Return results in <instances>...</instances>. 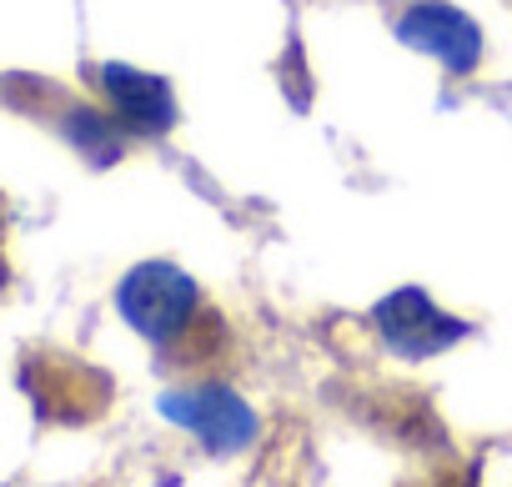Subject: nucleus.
I'll return each mask as SVG.
<instances>
[{
  "mask_svg": "<svg viewBox=\"0 0 512 487\" xmlns=\"http://www.w3.org/2000/svg\"><path fill=\"white\" fill-rule=\"evenodd\" d=\"M116 307L146 342H171L196 312V282L176 262H141L121 277Z\"/></svg>",
  "mask_w": 512,
  "mask_h": 487,
  "instance_id": "1",
  "label": "nucleus"
},
{
  "mask_svg": "<svg viewBox=\"0 0 512 487\" xmlns=\"http://www.w3.org/2000/svg\"><path fill=\"white\" fill-rule=\"evenodd\" d=\"M372 322H377V337L397 357H407V362H427V357H437V352H447V347H457L467 337V322L452 317V312H442L422 287L387 292L372 307Z\"/></svg>",
  "mask_w": 512,
  "mask_h": 487,
  "instance_id": "2",
  "label": "nucleus"
},
{
  "mask_svg": "<svg viewBox=\"0 0 512 487\" xmlns=\"http://www.w3.org/2000/svg\"><path fill=\"white\" fill-rule=\"evenodd\" d=\"M161 417L186 427L206 452H241L256 442V432H262V422H256V412L231 392V387H186V392H166L161 397Z\"/></svg>",
  "mask_w": 512,
  "mask_h": 487,
  "instance_id": "3",
  "label": "nucleus"
},
{
  "mask_svg": "<svg viewBox=\"0 0 512 487\" xmlns=\"http://www.w3.org/2000/svg\"><path fill=\"white\" fill-rule=\"evenodd\" d=\"M397 36H402V46H412L417 56H432L437 66H447L457 76L482 66V26L467 11L447 6V0H417V6H407L397 21Z\"/></svg>",
  "mask_w": 512,
  "mask_h": 487,
  "instance_id": "4",
  "label": "nucleus"
},
{
  "mask_svg": "<svg viewBox=\"0 0 512 487\" xmlns=\"http://www.w3.org/2000/svg\"><path fill=\"white\" fill-rule=\"evenodd\" d=\"M101 91L116 111L121 126L131 131H171L176 126V96L161 76L136 71V66H101Z\"/></svg>",
  "mask_w": 512,
  "mask_h": 487,
  "instance_id": "5",
  "label": "nucleus"
},
{
  "mask_svg": "<svg viewBox=\"0 0 512 487\" xmlns=\"http://www.w3.org/2000/svg\"><path fill=\"white\" fill-rule=\"evenodd\" d=\"M66 136H71L91 161H101V166L121 156V146H116V136H111V121L96 116V111H71V116H66Z\"/></svg>",
  "mask_w": 512,
  "mask_h": 487,
  "instance_id": "6",
  "label": "nucleus"
}]
</instances>
